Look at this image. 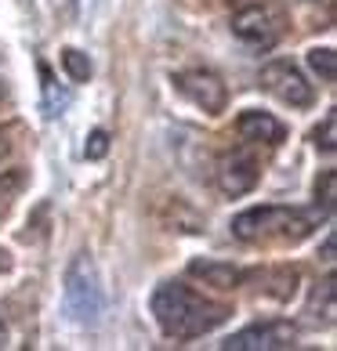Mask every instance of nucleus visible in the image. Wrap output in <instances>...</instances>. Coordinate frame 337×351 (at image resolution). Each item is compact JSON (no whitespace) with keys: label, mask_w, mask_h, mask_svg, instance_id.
Listing matches in <instances>:
<instances>
[{"label":"nucleus","mask_w":337,"mask_h":351,"mask_svg":"<svg viewBox=\"0 0 337 351\" xmlns=\"http://www.w3.org/2000/svg\"><path fill=\"white\" fill-rule=\"evenodd\" d=\"M257 178H262V171H257V160L251 152H232V156H225V160L218 163V189H222L225 196H232V199L254 192Z\"/></svg>","instance_id":"obj_8"},{"label":"nucleus","mask_w":337,"mask_h":351,"mask_svg":"<svg viewBox=\"0 0 337 351\" xmlns=\"http://www.w3.org/2000/svg\"><path fill=\"white\" fill-rule=\"evenodd\" d=\"M294 344H297V326L276 319V322H254V326L225 337L222 348L225 351H287Z\"/></svg>","instance_id":"obj_6"},{"label":"nucleus","mask_w":337,"mask_h":351,"mask_svg":"<svg viewBox=\"0 0 337 351\" xmlns=\"http://www.w3.org/2000/svg\"><path fill=\"white\" fill-rule=\"evenodd\" d=\"M174 90L185 101H192L196 109H203L207 116H218L225 112L229 106V87L222 84V76L211 73V69H181L171 76Z\"/></svg>","instance_id":"obj_5"},{"label":"nucleus","mask_w":337,"mask_h":351,"mask_svg":"<svg viewBox=\"0 0 337 351\" xmlns=\"http://www.w3.org/2000/svg\"><path fill=\"white\" fill-rule=\"evenodd\" d=\"M40 76H44V112H47V116H62V109L69 106V90L58 87V80L51 76L47 66L40 69Z\"/></svg>","instance_id":"obj_12"},{"label":"nucleus","mask_w":337,"mask_h":351,"mask_svg":"<svg viewBox=\"0 0 337 351\" xmlns=\"http://www.w3.org/2000/svg\"><path fill=\"white\" fill-rule=\"evenodd\" d=\"M308 69H312L323 84H334V76H337V55H334V47H312V51H308Z\"/></svg>","instance_id":"obj_13"},{"label":"nucleus","mask_w":337,"mask_h":351,"mask_svg":"<svg viewBox=\"0 0 337 351\" xmlns=\"http://www.w3.org/2000/svg\"><path fill=\"white\" fill-rule=\"evenodd\" d=\"M106 152H109V131H102V127H95V131L87 134L84 156H87V160H106Z\"/></svg>","instance_id":"obj_16"},{"label":"nucleus","mask_w":337,"mask_h":351,"mask_svg":"<svg viewBox=\"0 0 337 351\" xmlns=\"http://www.w3.org/2000/svg\"><path fill=\"white\" fill-rule=\"evenodd\" d=\"M312 138H316V149L327 152V156L337 149V116L334 112H327V120H323V127H319Z\"/></svg>","instance_id":"obj_15"},{"label":"nucleus","mask_w":337,"mask_h":351,"mask_svg":"<svg viewBox=\"0 0 337 351\" xmlns=\"http://www.w3.org/2000/svg\"><path fill=\"white\" fill-rule=\"evenodd\" d=\"M334 203H337V174L323 171V178L316 181V206H319V214H334Z\"/></svg>","instance_id":"obj_14"},{"label":"nucleus","mask_w":337,"mask_h":351,"mask_svg":"<svg viewBox=\"0 0 337 351\" xmlns=\"http://www.w3.org/2000/svg\"><path fill=\"white\" fill-rule=\"evenodd\" d=\"M232 36L243 40L247 47H254V51H268L272 44H276V36H279L276 15H272L268 8H262V4L243 8V11L232 15Z\"/></svg>","instance_id":"obj_7"},{"label":"nucleus","mask_w":337,"mask_h":351,"mask_svg":"<svg viewBox=\"0 0 337 351\" xmlns=\"http://www.w3.org/2000/svg\"><path fill=\"white\" fill-rule=\"evenodd\" d=\"M334 254H337V243H334V232L327 236V243H323V265L334 268Z\"/></svg>","instance_id":"obj_17"},{"label":"nucleus","mask_w":337,"mask_h":351,"mask_svg":"<svg viewBox=\"0 0 337 351\" xmlns=\"http://www.w3.org/2000/svg\"><path fill=\"white\" fill-rule=\"evenodd\" d=\"M62 69H66V76H69L73 84H87L91 73H95L91 58L84 55L80 47H66V51H62Z\"/></svg>","instance_id":"obj_11"},{"label":"nucleus","mask_w":337,"mask_h":351,"mask_svg":"<svg viewBox=\"0 0 337 351\" xmlns=\"http://www.w3.org/2000/svg\"><path fill=\"white\" fill-rule=\"evenodd\" d=\"M62 293H66V311L73 322L80 326H95L106 297H102V279H98V265L87 250L73 254V261L66 265V279H62Z\"/></svg>","instance_id":"obj_3"},{"label":"nucleus","mask_w":337,"mask_h":351,"mask_svg":"<svg viewBox=\"0 0 337 351\" xmlns=\"http://www.w3.org/2000/svg\"><path fill=\"white\" fill-rule=\"evenodd\" d=\"M316 214L287 210V206H251L232 217V236L243 243H262V239H283V243H301L312 236Z\"/></svg>","instance_id":"obj_2"},{"label":"nucleus","mask_w":337,"mask_h":351,"mask_svg":"<svg viewBox=\"0 0 337 351\" xmlns=\"http://www.w3.org/2000/svg\"><path fill=\"white\" fill-rule=\"evenodd\" d=\"M149 311L156 319V326L174 341H196V337L211 333L229 319L225 304L203 301L185 282H160L149 297Z\"/></svg>","instance_id":"obj_1"},{"label":"nucleus","mask_w":337,"mask_h":351,"mask_svg":"<svg viewBox=\"0 0 337 351\" xmlns=\"http://www.w3.org/2000/svg\"><path fill=\"white\" fill-rule=\"evenodd\" d=\"M236 131H240L243 141H251V145H279V141L287 138V127H283L272 112H262V109L240 112Z\"/></svg>","instance_id":"obj_9"},{"label":"nucleus","mask_w":337,"mask_h":351,"mask_svg":"<svg viewBox=\"0 0 337 351\" xmlns=\"http://www.w3.org/2000/svg\"><path fill=\"white\" fill-rule=\"evenodd\" d=\"M8 149H11V145H8V138H4V131H0V160H8Z\"/></svg>","instance_id":"obj_18"},{"label":"nucleus","mask_w":337,"mask_h":351,"mask_svg":"<svg viewBox=\"0 0 337 351\" xmlns=\"http://www.w3.org/2000/svg\"><path fill=\"white\" fill-rule=\"evenodd\" d=\"M257 84H262V90H268L272 98H279L283 106H290V109H308L316 101V90H312V84H308V76L287 58L265 62Z\"/></svg>","instance_id":"obj_4"},{"label":"nucleus","mask_w":337,"mask_h":351,"mask_svg":"<svg viewBox=\"0 0 337 351\" xmlns=\"http://www.w3.org/2000/svg\"><path fill=\"white\" fill-rule=\"evenodd\" d=\"M189 276L203 279V286H214V290H236L243 282V271L229 261H214V257H192L189 261Z\"/></svg>","instance_id":"obj_10"},{"label":"nucleus","mask_w":337,"mask_h":351,"mask_svg":"<svg viewBox=\"0 0 337 351\" xmlns=\"http://www.w3.org/2000/svg\"><path fill=\"white\" fill-rule=\"evenodd\" d=\"M0 348H8V322L0 319Z\"/></svg>","instance_id":"obj_19"}]
</instances>
